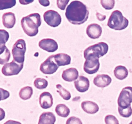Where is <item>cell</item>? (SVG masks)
I'll use <instances>...</instances> for the list:
<instances>
[{
	"instance_id": "cell-13",
	"label": "cell",
	"mask_w": 132,
	"mask_h": 124,
	"mask_svg": "<svg viewBox=\"0 0 132 124\" xmlns=\"http://www.w3.org/2000/svg\"><path fill=\"white\" fill-rule=\"evenodd\" d=\"M39 102L41 107L43 109L51 108L53 105L52 95L48 92H43L39 95Z\"/></svg>"
},
{
	"instance_id": "cell-35",
	"label": "cell",
	"mask_w": 132,
	"mask_h": 124,
	"mask_svg": "<svg viewBox=\"0 0 132 124\" xmlns=\"http://www.w3.org/2000/svg\"><path fill=\"white\" fill-rule=\"evenodd\" d=\"M96 17H97V18L98 20L100 21L105 20L106 18V16L105 15H103V14H100V13H99V12L96 13Z\"/></svg>"
},
{
	"instance_id": "cell-21",
	"label": "cell",
	"mask_w": 132,
	"mask_h": 124,
	"mask_svg": "<svg viewBox=\"0 0 132 124\" xmlns=\"http://www.w3.org/2000/svg\"><path fill=\"white\" fill-rule=\"evenodd\" d=\"M113 73L116 78L119 80H123L128 77L129 72L127 68L125 66L118 65L115 68Z\"/></svg>"
},
{
	"instance_id": "cell-1",
	"label": "cell",
	"mask_w": 132,
	"mask_h": 124,
	"mask_svg": "<svg viewBox=\"0 0 132 124\" xmlns=\"http://www.w3.org/2000/svg\"><path fill=\"white\" fill-rule=\"evenodd\" d=\"M65 16L68 21L73 25H81L87 21L89 10L83 3L80 1H73L68 5Z\"/></svg>"
},
{
	"instance_id": "cell-11",
	"label": "cell",
	"mask_w": 132,
	"mask_h": 124,
	"mask_svg": "<svg viewBox=\"0 0 132 124\" xmlns=\"http://www.w3.org/2000/svg\"><path fill=\"white\" fill-rule=\"evenodd\" d=\"M100 68V63L99 59H87L84 63L83 69L85 72L88 74H94L98 72Z\"/></svg>"
},
{
	"instance_id": "cell-3",
	"label": "cell",
	"mask_w": 132,
	"mask_h": 124,
	"mask_svg": "<svg viewBox=\"0 0 132 124\" xmlns=\"http://www.w3.org/2000/svg\"><path fill=\"white\" fill-rule=\"evenodd\" d=\"M109 47L105 42H99L86 48L84 51V58L87 59H97L108 53Z\"/></svg>"
},
{
	"instance_id": "cell-19",
	"label": "cell",
	"mask_w": 132,
	"mask_h": 124,
	"mask_svg": "<svg viewBox=\"0 0 132 124\" xmlns=\"http://www.w3.org/2000/svg\"><path fill=\"white\" fill-rule=\"evenodd\" d=\"M56 121L54 114L51 112H44L40 115L38 124H55Z\"/></svg>"
},
{
	"instance_id": "cell-4",
	"label": "cell",
	"mask_w": 132,
	"mask_h": 124,
	"mask_svg": "<svg viewBox=\"0 0 132 124\" xmlns=\"http://www.w3.org/2000/svg\"><path fill=\"white\" fill-rule=\"evenodd\" d=\"M129 21L122 15L120 10H114L108 19L107 25L115 30H122L128 27Z\"/></svg>"
},
{
	"instance_id": "cell-6",
	"label": "cell",
	"mask_w": 132,
	"mask_h": 124,
	"mask_svg": "<svg viewBox=\"0 0 132 124\" xmlns=\"http://www.w3.org/2000/svg\"><path fill=\"white\" fill-rule=\"evenodd\" d=\"M132 103V87H126L120 92L117 99L118 108H127L131 106Z\"/></svg>"
},
{
	"instance_id": "cell-24",
	"label": "cell",
	"mask_w": 132,
	"mask_h": 124,
	"mask_svg": "<svg viewBox=\"0 0 132 124\" xmlns=\"http://www.w3.org/2000/svg\"><path fill=\"white\" fill-rule=\"evenodd\" d=\"M33 94V89L30 86H26L21 88L19 92L20 98L23 100H27L31 98Z\"/></svg>"
},
{
	"instance_id": "cell-9",
	"label": "cell",
	"mask_w": 132,
	"mask_h": 124,
	"mask_svg": "<svg viewBox=\"0 0 132 124\" xmlns=\"http://www.w3.org/2000/svg\"><path fill=\"white\" fill-rule=\"evenodd\" d=\"M23 68V63L19 64L13 60L10 63H7L3 65L1 72L4 76H10L19 74Z\"/></svg>"
},
{
	"instance_id": "cell-30",
	"label": "cell",
	"mask_w": 132,
	"mask_h": 124,
	"mask_svg": "<svg viewBox=\"0 0 132 124\" xmlns=\"http://www.w3.org/2000/svg\"><path fill=\"white\" fill-rule=\"evenodd\" d=\"M118 111L119 115L123 118H129L132 114V108L131 106H130L127 108H118Z\"/></svg>"
},
{
	"instance_id": "cell-31",
	"label": "cell",
	"mask_w": 132,
	"mask_h": 124,
	"mask_svg": "<svg viewBox=\"0 0 132 124\" xmlns=\"http://www.w3.org/2000/svg\"><path fill=\"white\" fill-rule=\"evenodd\" d=\"M104 121L106 124H119L117 118L113 115H107L104 118Z\"/></svg>"
},
{
	"instance_id": "cell-29",
	"label": "cell",
	"mask_w": 132,
	"mask_h": 124,
	"mask_svg": "<svg viewBox=\"0 0 132 124\" xmlns=\"http://www.w3.org/2000/svg\"><path fill=\"white\" fill-rule=\"evenodd\" d=\"M10 58V50L6 48L3 54L0 55V65H5L9 62Z\"/></svg>"
},
{
	"instance_id": "cell-28",
	"label": "cell",
	"mask_w": 132,
	"mask_h": 124,
	"mask_svg": "<svg viewBox=\"0 0 132 124\" xmlns=\"http://www.w3.org/2000/svg\"><path fill=\"white\" fill-rule=\"evenodd\" d=\"M101 4L105 10H112L115 6L116 1L115 0H101Z\"/></svg>"
},
{
	"instance_id": "cell-20",
	"label": "cell",
	"mask_w": 132,
	"mask_h": 124,
	"mask_svg": "<svg viewBox=\"0 0 132 124\" xmlns=\"http://www.w3.org/2000/svg\"><path fill=\"white\" fill-rule=\"evenodd\" d=\"M54 60L58 66L68 65L71 63V57L65 53H59L54 55Z\"/></svg>"
},
{
	"instance_id": "cell-23",
	"label": "cell",
	"mask_w": 132,
	"mask_h": 124,
	"mask_svg": "<svg viewBox=\"0 0 132 124\" xmlns=\"http://www.w3.org/2000/svg\"><path fill=\"white\" fill-rule=\"evenodd\" d=\"M55 112L59 116L63 118H67L70 113V110L64 104H58L55 107Z\"/></svg>"
},
{
	"instance_id": "cell-33",
	"label": "cell",
	"mask_w": 132,
	"mask_h": 124,
	"mask_svg": "<svg viewBox=\"0 0 132 124\" xmlns=\"http://www.w3.org/2000/svg\"><path fill=\"white\" fill-rule=\"evenodd\" d=\"M70 0H57V7L61 10H65L67 5H68Z\"/></svg>"
},
{
	"instance_id": "cell-27",
	"label": "cell",
	"mask_w": 132,
	"mask_h": 124,
	"mask_svg": "<svg viewBox=\"0 0 132 124\" xmlns=\"http://www.w3.org/2000/svg\"><path fill=\"white\" fill-rule=\"evenodd\" d=\"M34 85L37 89H45L48 87V83L46 79L41 78H37L34 81Z\"/></svg>"
},
{
	"instance_id": "cell-18",
	"label": "cell",
	"mask_w": 132,
	"mask_h": 124,
	"mask_svg": "<svg viewBox=\"0 0 132 124\" xmlns=\"http://www.w3.org/2000/svg\"><path fill=\"white\" fill-rule=\"evenodd\" d=\"M2 22L4 27L6 28H13L16 22L15 14L12 12H6L3 14L2 16Z\"/></svg>"
},
{
	"instance_id": "cell-12",
	"label": "cell",
	"mask_w": 132,
	"mask_h": 124,
	"mask_svg": "<svg viewBox=\"0 0 132 124\" xmlns=\"http://www.w3.org/2000/svg\"><path fill=\"white\" fill-rule=\"evenodd\" d=\"M102 27L97 23H92L86 28V34L90 38L96 40L99 38L102 34Z\"/></svg>"
},
{
	"instance_id": "cell-15",
	"label": "cell",
	"mask_w": 132,
	"mask_h": 124,
	"mask_svg": "<svg viewBox=\"0 0 132 124\" xmlns=\"http://www.w3.org/2000/svg\"><path fill=\"white\" fill-rule=\"evenodd\" d=\"M112 78L108 74H97L94 79V83L99 88H104L110 85Z\"/></svg>"
},
{
	"instance_id": "cell-32",
	"label": "cell",
	"mask_w": 132,
	"mask_h": 124,
	"mask_svg": "<svg viewBox=\"0 0 132 124\" xmlns=\"http://www.w3.org/2000/svg\"><path fill=\"white\" fill-rule=\"evenodd\" d=\"M66 124H82L81 119L76 116H71L67 120Z\"/></svg>"
},
{
	"instance_id": "cell-39",
	"label": "cell",
	"mask_w": 132,
	"mask_h": 124,
	"mask_svg": "<svg viewBox=\"0 0 132 124\" xmlns=\"http://www.w3.org/2000/svg\"><path fill=\"white\" fill-rule=\"evenodd\" d=\"M3 124H21V123L18 121H14V120H10L6 121V122L4 123Z\"/></svg>"
},
{
	"instance_id": "cell-25",
	"label": "cell",
	"mask_w": 132,
	"mask_h": 124,
	"mask_svg": "<svg viewBox=\"0 0 132 124\" xmlns=\"http://www.w3.org/2000/svg\"><path fill=\"white\" fill-rule=\"evenodd\" d=\"M56 89L57 93H59V95L61 96L62 98H63V99H64V100H69V99H70V92L68 90L64 89L61 85H60V84L56 85Z\"/></svg>"
},
{
	"instance_id": "cell-10",
	"label": "cell",
	"mask_w": 132,
	"mask_h": 124,
	"mask_svg": "<svg viewBox=\"0 0 132 124\" xmlns=\"http://www.w3.org/2000/svg\"><path fill=\"white\" fill-rule=\"evenodd\" d=\"M38 45L40 49L48 52H54L58 49V44L57 41L51 38L43 39L39 41Z\"/></svg>"
},
{
	"instance_id": "cell-14",
	"label": "cell",
	"mask_w": 132,
	"mask_h": 124,
	"mask_svg": "<svg viewBox=\"0 0 132 124\" xmlns=\"http://www.w3.org/2000/svg\"><path fill=\"white\" fill-rule=\"evenodd\" d=\"M74 85L76 90L81 93H84L88 90L90 87V81L88 78L84 76H80L74 81Z\"/></svg>"
},
{
	"instance_id": "cell-17",
	"label": "cell",
	"mask_w": 132,
	"mask_h": 124,
	"mask_svg": "<svg viewBox=\"0 0 132 124\" xmlns=\"http://www.w3.org/2000/svg\"><path fill=\"white\" fill-rule=\"evenodd\" d=\"M81 106L85 112L90 114H94L99 110L98 105L92 101H84L81 103Z\"/></svg>"
},
{
	"instance_id": "cell-16",
	"label": "cell",
	"mask_w": 132,
	"mask_h": 124,
	"mask_svg": "<svg viewBox=\"0 0 132 124\" xmlns=\"http://www.w3.org/2000/svg\"><path fill=\"white\" fill-rule=\"evenodd\" d=\"M61 77L63 80L68 82L76 81L79 78V71L76 68H69L63 72Z\"/></svg>"
},
{
	"instance_id": "cell-38",
	"label": "cell",
	"mask_w": 132,
	"mask_h": 124,
	"mask_svg": "<svg viewBox=\"0 0 132 124\" xmlns=\"http://www.w3.org/2000/svg\"><path fill=\"white\" fill-rule=\"evenodd\" d=\"M5 118V112L2 108H0V121H2Z\"/></svg>"
},
{
	"instance_id": "cell-40",
	"label": "cell",
	"mask_w": 132,
	"mask_h": 124,
	"mask_svg": "<svg viewBox=\"0 0 132 124\" xmlns=\"http://www.w3.org/2000/svg\"><path fill=\"white\" fill-rule=\"evenodd\" d=\"M129 124H132V121H131V122H130V123H129Z\"/></svg>"
},
{
	"instance_id": "cell-8",
	"label": "cell",
	"mask_w": 132,
	"mask_h": 124,
	"mask_svg": "<svg viewBox=\"0 0 132 124\" xmlns=\"http://www.w3.org/2000/svg\"><path fill=\"white\" fill-rule=\"evenodd\" d=\"M44 21L51 27H57L61 23V16L57 12L53 10H48L43 14Z\"/></svg>"
},
{
	"instance_id": "cell-5",
	"label": "cell",
	"mask_w": 132,
	"mask_h": 124,
	"mask_svg": "<svg viewBox=\"0 0 132 124\" xmlns=\"http://www.w3.org/2000/svg\"><path fill=\"white\" fill-rule=\"evenodd\" d=\"M26 50L27 48L25 41L23 39H19L17 40L13 45L12 49L14 61L19 64L24 63Z\"/></svg>"
},
{
	"instance_id": "cell-36",
	"label": "cell",
	"mask_w": 132,
	"mask_h": 124,
	"mask_svg": "<svg viewBox=\"0 0 132 124\" xmlns=\"http://www.w3.org/2000/svg\"><path fill=\"white\" fill-rule=\"evenodd\" d=\"M39 3L41 4V5L43 6H48L50 5V1L49 0H39Z\"/></svg>"
},
{
	"instance_id": "cell-22",
	"label": "cell",
	"mask_w": 132,
	"mask_h": 124,
	"mask_svg": "<svg viewBox=\"0 0 132 124\" xmlns=\"http://www.w3.org/2000/svg\"><path fill=\"white\" fill-rule=\"evenodd\" d=\"M9 33L4 29H0V55L4 52L7 47L5 44L9 39Z\"/></svg>"
},
{
	"instance_id": "cell-26",
	"label": "cell",
	"mask_w": 132,
	"mask_h": 124,
	"mask_svg": "<svg viewBox=\"0 0 132 124\" xmlns=\"http://www.w3.org/2000/svg\"><path fill=\"white\" fill-rule=\"evenodd\" d=\"M16 5V0H0V10L11 9Z\"/></svg>"
},
{
	"instance_id": "cell-37",
	"label": "cell",
	"mask_w": 132,
	"mask_h": 124,
	"mask_svg": "<svg viewBox=\"0 0 132 124\" xmlns=\"http://www.w3.org/2000/svg\"><path fill=\"white\" fill-rule=\"evenodd\" d=\"M19 3L21 5H27L28 4H30L34 1V0H19Z\"/></svg>"
},
{
	"instance_id": "cell-34",
	"label": "cell",
	"mask_w": 132,
	"mask_h": 124,
	"mask_svg": "<svg viewBox=\"0 0 132 124\" xmlns=\"http://www.w3.org/2000/svg\"><path fill=\"white\" fill-rule=\"evenodd\" d=\"M10 96V92L5 89L0 88V101L5 100Z\"/></svg>"
},
{
	"instance_id": "cell-2",
	"label": "cell",
	"mask_w": 132,
	"mask_h": 124,
	"mask_svg": "<svg viewBox=\"0 0 132 124\" xmlns=\"http://www.w3.org/2000/svg\"><path fill=\"white\" fill-rule=\"evenodd\" d=\"M21 25L27 36H36L38 34V28L41 25V16L39 13H33L23 17L21 21Z\"/></svg>"
},
{
	"instance_id": "cell-7",
	"label": "cell",
	"mask_w": 132,
	"mask_h": 124,
	"mask_svg": "<svg viewBox=\"0 0 132 124\" xmlns=\"http://www.w3.org/2000/svg\"><path fill=\"white\" fill-rule=\"evenodd\" d=\"M54 55L50 56L41 64L39 70L45 74H53L58 70L59 66L54 61Z\"/></svg>"
}]
</instances>
